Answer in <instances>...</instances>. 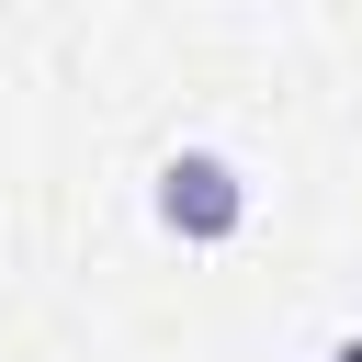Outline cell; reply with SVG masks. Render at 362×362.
Wrapping results in <instances>:
<instances>
[{
  "label": "cell",
  "instance_id": "obj_1",
  "mask_svg": "<svg viewBox=\"0 0 362 362\" xmlns=\"http://www.w3.org/2000/svg\"><path fill=\"white\" fill-rule=\"evenodd\" d=\"M158 226H170V238H192V249H215V238H238V226H249V181H238L215 147H181V158L158 170Z\"/></svg>",
  "mask_w": 362,
  "mask_h": 362
},
{
  "label": "cell",
  "instance_id": "obj_2",
  "mask_svg": "<svg viewBox=\"0 0 362 362\" xmlns=\"http://www.w3.org/2000/svg\"><path fill=\"white\" fill-rule=\"evenodd\" d=\"M328 362H362V339H339V351H328Z\"/></svg>",
  "mask_w": 362,
  "mask_h": 362
}]
</instances>
